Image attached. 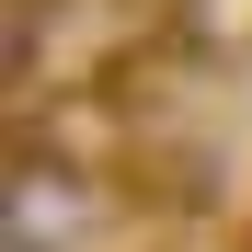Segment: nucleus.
Instances as JSON below:
<instances>
[{
    "mask_svg": "<svg viewBox=\"0 0 252 252\" xmlns=\"http://www.w3.org/2000/svg\"><path fill=\"white\" fill-rule=\"evenodd\" d=\"M103 172L92 160H69V149H12V252H80L92 241V218H103Z\"/></svg>",
    "mask_w": 252,
    "mask_h": 252,
    "instance_id": "nucleus-1",
    "label": "nucleus"
}]
</instances>
